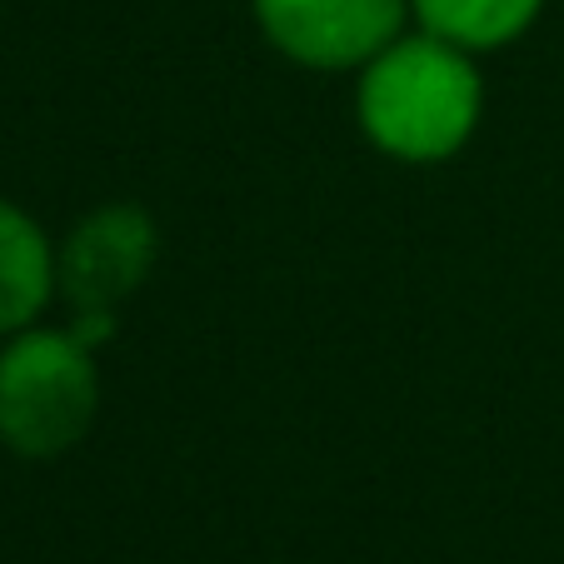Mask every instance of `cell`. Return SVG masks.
Here are the masks:
<instances>
[{
    "instance_id": "6",
    "label": "cell",
    "mask_w": 564,
    "mask_h": 564,
    "mask_svg": "<svg viewBox=\"0 0 564 564\" xmlns=\"http://www.w3.org/2000/svg\"><path fill=\"white\" fill-rule=\"evenodd\" d=\"M425 25L449 45H505L534 21L540 0H415Z\"/></svg>"
},
{
    "instance_id": "4",
    "label": "cell",
    "mask_w": 564,
    "mask_h": 564,
    "mask_svg": "<svg viewBox=\"0 0 564 564\" xmlns=\"http://www.w3.org/2000/svg\"><path fill=\"white\" fill-rule=\"evenodd\" d=\"M155 260V230L135 205H106L96 210L61 256V285L80 315H110L116 300L145 280Z\"/></svg>"
},
{
    "instance_id": "5",
    "label": "cell",
    "mask_w": 564,
    "mask_h": 564,
    "mask_svg": "<svg viewBox=\"0 0 564 564\" xmlns=\"http://www.w3.org/2000/svg\"><path fill=\"white\" fill-rule=\"evenodd\" d=\"M51 295V250L45 235L15 205L0 200V335L31 325Z\"/></svg>"
},
{
    "instance_id": "1",
    "label": "cell",
    "mask_w": 564,
    "mask_h": 564,
    "mask_svg": "<svg viewBox=\"0 0 564 564\" xmlns=\"http://www.w3.org/2000/svg\"><path fill=\"white\" fill-rule=\"evenodd\" d=\"M479 116V80L449 41L384 45L365 70L360 120L400 160H440L465 145Z\"/></svg>"
},
{
    "instance_id": "2",
    "label": "cell",
    "mask_w": 564,
    "mask_h": 564,
    "mask_svg": "<svg viewBox=\"0 0 564 564\" xmlns=\"http://www.w3.org/2000/svg\"><path fill=\"white\" fill-rule=\"evenodd\" d=\"M100 384L75 335H21L0 355V440L15 455L51 459L96 420Z\"/></svg>"
},
{
    "instance_id": "3",
    "label": "cell",
    "mask_w": 564,
    "mask_h": 564,
    "mask_svg": "<svg viewBox=\"0 0 564 564\" xmlns=\"http://www.w3.org/2000/svg\"><path fill=\"white\" fill-rule=\"evenodd\" d=\"M256 11L285 55L340 70L375 61L394 41L405 0H256Z\"/></svg>"
}]
</instances>
